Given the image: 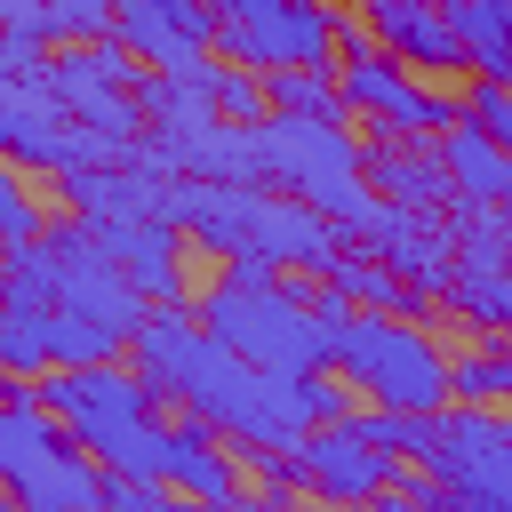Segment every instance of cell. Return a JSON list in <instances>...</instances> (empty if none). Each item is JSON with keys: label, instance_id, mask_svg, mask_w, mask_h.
Returning <instances> with one entry per match:
<instances>
[{"label": "cell", "instance_id": "603a6c76", "mask_svg": "<svg viewBox=\"0 0 512 512\" xmlns=\"http://www.w3.org/2000/svg\"><path fill=\"white\" fill-rule=\"evenodd\" d=\"M104 512H216V504H168V496H152V488L112 480V504H104Z\"/></svg>", "mask_w": 512, "mask_h": 512}, {"label": "cell", "instance_id": "7402d4cb", "mask_svg": "<svg viewBox=\"0 0 512 512\" xmlns=\"http://www.w3.org/2000/svg\"><path fill=\"white\" fill-rule=\"evenodd\" d=\"M504 392H512L504 360H464V368H456V400H472V408H480V400H504Z\"/></svg>", "mask_w": 512, "mask_h": 512}, {"label": "cell", "instance_id": "7c38bea8", "mask_svg": "<svg viewBox=\"0 0 512 512\" xmlns=\"http://www.w3.org/2000/svg\"><path fill=\"white\" fill-rule=\"evenodd\" d=\"M336 80H344V104L352 112H376L384 128H432L440 120V104L408 80V64L392 56V48H344V64H336Z\"/></svg>", "mask_w": 512, "mask_h": 512}, {"label": "cell", "instance_id": "8fae6325", "mask_svg": "<svg viewBox=\"0 0 512 512\" xmlns=\"http://www.w3.org/2000/svg\"><path fill=\"white\" fill-rule=\"evenodd\" d=\"M88 232L152 304L184 296V224L176 216H128V224H88Z\"/></svg>", "mask_w": 512, "mask_h": 512}, {"label": "cell", "instance_id": "5b68a950", "mask_svg": "<svg viewBox=\"0 0 512 512\" xmlns=\"http://www.w3.org/2000/svg\"><path fill=\"white\" fill-rule=\"evenodd\" d=\"M256 144H264V176H272V184H288L296 200H312V208L336 216L344 232H376L384 208H376L368 184H360V144H352L344 120L272 112V120L256 128Z\"/></svg>", "mask_w": 512, "mask_h": 512}, {"label": "cell", "instance_id": "3957f363", "mask_svg": "<svg viewBox=\"0 0 512 512\" xmlns=\"http://www.w3.org/2000/svg\"><path fill=\"white\" fill-rule=\"evenodd\" d=\"M0 472L16 488L24 512H104L112 504V472L96 464V448L32 392V376L8 384V416H0Z\"/></svg>", "mask_w": 512, "mask_h": 512}, {"label": "cell", "instance_id": "44dd1931", "mask_svg": "<svg viewBox=\"0 0 512 512\" xmlns=\"http://www.w3.org/2000/svg\"><path fill=\"white\" fill-rule=\"evenodd\" d=\"M0 232H8V248H32V240H40V216H32V192H24L16 176L0 184Z\"/></svg>", "mask_w": 512, "mask_h": 512}, {"label": "cell", "instance_id": "52a82bcc", "mask_svg": "<svg viewBox=\"0 0 512 512\" xmlns=\"http://www.w3.org/2000/svg\"><path fill=\"white\" fill-rule=\"evenodd\" d=\"M424 472L448 480L456 512H512V424L488 408H440L424 432Z\"/></svg>", "mask_w": 512, "mask_h": 512}, {"label": "cell", "instance_id": "d6986e66", "mask_svg": "<svg viewBox=\"0 0 512 512\" xmlns=\"http://www.w3.org/2000/svg\"><path fill=\"white\" fill-rule=\"evenodd\" d=\"M352 304H368V312H392V304H408V288H400V272L392 264H368V256H344L336 272H328Z\"/></svg>", "mask_w": 512, "mask_h": 512}, {"label": "cell", "instance_id": "cb8c5ba5", "mask_svg": "<svg viewBox=\"0 0 512 512\" xmlns=\"http://www.w3.org/2000/svg\"><path fill=\"white\" fill-rule=\"evenodd\" d=\"M368 512H448V504H432V496H376Z\"/></svg>", "mask_w": 512, "mask_h": 512}, {"label": "cell", "instance_id": "ffe728a7", "mask_svg": "<svg viewBox=\"0 0 512 512\" xmlns=\"http://www.w3.org/2000/svg\"><path fill=\"white\" fill-rule=\"evenodd\" d=\"M464 120H480L504 152H512V88L504 80H488V88H472V104H464Z\"/></svg>", "mask_w": 512, "mask_h": 512}, {"label": "cell", "instance_id": "5bb4252c", "mask_svg": "<svg viewBox=\"0 0 512 512\" xmlns=\"http://www.w3.org/2000/svg\"><path fill=\"white\" fill-rule=\"evenodd\" d=\"M168 488L192 496V504H232L240 496V464L216 448V424H200V416L168 424Z\"/></svg>", "mask_w": 512, "mask_h": 512}, {"label": "cell", "instance_id": "8992f818", "mask_svg": "<svg viewBox=\"0 0 512 512\" xmlns=\"http://www.w3.org/2000/svg\"><path fill=\"white\" fill-rule=\"evenodd\" d=\"M336 368L376 400V408H400V416H440L448 392H456V368L440 360V344L408 320H384V312H360L336 344Z\"/></svg>", "mask_w": 512, "mask_h": 512}, {"label": "cell", "instance_id": "4fadbf2b", "mask_svg": "<svg viewBox=\"0 0 512 512\" xmlns=\"http://www.w3.org/2000/svg\"><path fill=\"white\" fill-rule=\"evenodd\" d=\"M368 32H376L400 64H440V72L464 64V40H456L448 0H368Z\"/></svg>", "mask_w": 512, "mask_h": 512}, {"label": "cell", "instance_id": "d4e9b609", "mask_svg": "<svg viewBox=\"0 0 512 512\" xmlns=\"http://www.w3.org/2000/svg\"><path fill=\"white\" fill-rule=\"evenodd\" d=\"M264 8H280V0H216V16H264Z\"/></svg>", "mask_w": 512, "mask_h": 512}, {"label": "cell", "instance_id": "30bf717a", "mask_svg": "<svg viewBox=\"0 0 512 512\" xmlns=\"http://www.w3.org/2000/svg\"><path fill=\"white\" fill-rule=\"evenodd\" d=\"M216 24H224L216 0H120L112 40L128 56H144V64H160V72H184L192 56L216 48Z\"/></svg>", "mask_w": 512, "mask_h": 512}, {"label": "cell", "instance_id": "ba28073f", "mask_svg": "<svg viewBox=\"0 0 512 512\" xmlns=\"http://www.w3.org/2000/svg\"><path fill=\"white\" fill-rule=\"evenodd\" d=\"M216 48L232 64H256V72H280V64H320L344 48V16L328 0H280L264 16H224L216 24Z\"/></svg>", "mask_w": 512, "mask_h": 512}, {"label": "cell", "instance_id": "277c9868", "mask_svg": "<svg viewBox=\"0 0 512 512\" xmlns=\"http://www.w3.org/2000/svg\"><path fill=\"white\" fill-rule=\"evenodd\" d=\"M200 320H208L240 360L280 368V376H320V368L336 360V344H328V328H320L312 296L280 288V280H272V264H232V272L208 288Z\"/></svg>", "mask_w": 512, "mask_h": 512}, {"label": "cell", "instance_id": "484cf974", "mask_svg": "<svg viewBox=\"0 0 512 512\" xmlns=\"http://www.w3.org/2000/svg\"><path fill=\"white\" fill-rule=\"evenodd\" d=\"M496 248H504V264H512V208H496Z\"/></svg>", "mask_w": 512, "mask_h": 512}, {"label": "cell", "instance_id": "e0dca14e", "mask_svg": "<svg viewBox=\"0 0 512 512\" xmlns=\"http://www.w3.org/2000/svg\"><path fill=\"white\" fill-rule=\"evenodd\" d=\"M368 176L384 184V192H400L408 208H432V200H456V184H448V160H440V144L432 152H368Z\"/></svg>", "mask_w": 512, "mask_h": 512}, {"label": "cell", "instance_id": "9a60e30c", "mask_svg": "<svg viewBox=\"0 0 512 512\" xmlns=\"http://www.w3.org/2000/svg\"><path fill=\"white\" fill-rule=\"evenodd\" d=\"M440 160H448V184H456V200H480V208H496L504 200V184H512V152L480 128V120H456L448 136H440Z\"/></svg>", "mask_w": 512, "mask_h": 512}, {"label": "cell", "instance_id": "6da1fadb", "mask_svg": "<svg viewBox=\"0 0 512 512\" xmlns=\"http://www.w3.org/2000/svg\"><path fill=\"white\" fill-rule=\"evenodd\" d=\"M136 368L152 376L160 400H176L184 416L216 424L224 440L272 456V448H296L320 408H312V376H280V368H256L240 360L208 320H192L184 304H160L136 336Z\"/></svg>", "mask_w": 512, "mask_h": 512}, {"label": "cell", "instance_id": "9c48e42d", "mask_svg": "<svg viewBox=\"0 0 512 512\" xmlns=\"http://www.w3.org/2000/svg\"><path fill=\"white\" fill-rule=\"evenodd\" d=\"M392 472H400V456L376 448L360 424H312L288 448V480L312 488V496H328V504H376L392 488Z\"/></svg>", "mask_w": 512, "mask_h": 512}, {"label": "cell", "instance_id": "7a4b0ae2", "mask_svg": "<svg viewBox=\"0 0 512 512\" xmlns=\"http://www.w3.org/2000/svg\"><path fill=\"white\" fill-rule=\"evenodd\" d=\"M40 400L96 448V464L128 488H160L168 480V424L152 416V376L144 368H120V360H96V368H48L40 376Z\"/></svg>", "mask_w": 512, "mask_h": 512}, {"label": "cell", "instance_id": "ac0fdd59", "mask_svg": "<svg viewBox=\"0 0 512 512\" xmlns=\"http://www.w3.org/2000/svg\"><path fill=\"white\" fill-rule=\"evenodd\" d=\"M264 96H272V112H304V120H344V112H352V104H344V80H328V72H312V64L264 72Z\"/></svg>", "mask_w": 512, "mask_h": 512}, {"label": "cell", "instance_id": "2e32d148", "mask_svg": "<svg viewBox=\"0 0 512 512\" xmlns=\"http://www.w3.org/2000/svg\"><path fill=\"white\" fill-rule=\"evenodd\" d=\"M448 16H456V40H464V64H480L488 80L512 88V16H504V0H448Z\"/></svg>", "mask_w": 512, "mask_h": 512}]
</instances>
